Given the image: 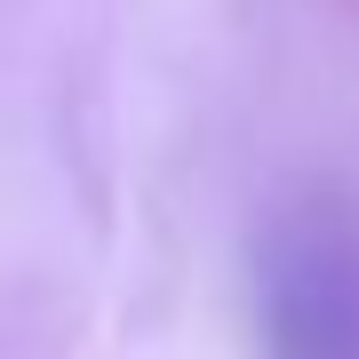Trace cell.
Wrapping results in <instances>:
<instances>
[{"label":"cell","mask_w":359,"mask_h":359,"mask_svg":"<svg viewBox=\"0 0 359 359\" xmlns=\"http://www.w3.org/2000/svg\"><path fill=\"white\" fill-rule=\"evenodd\" d=\"M271 359H359V231L327 208H295L256 256Z\"/></svg>","instance_id":"6da1fadb"}]
</instances>
